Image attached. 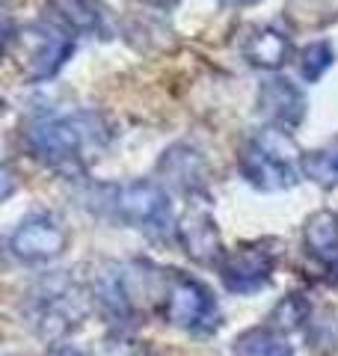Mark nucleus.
<instances>
[{
  "label": "nucleus",
  "instance_id": "nucleus-1",
  "mask_svg": "<svg viewBox=\"0 0 338 356\" xmlns=\"http://www.w3.org/2000/svg\"><path fill=\"white\" fill-rule=\"evenodd\" d=\"M24 140L33 158L48 163L56 172L74 175L92 154L107 146L110 131L98 113L77 110V113L33 119L24 131Z\"/></svg>",
  "mask_w": 338,
  "mask_h": 356
},
{
  "label": "nucleus",
  "instance_id": "nucleus-2",
  "mask_svg": "<svg viewBox=\"0 0 338 356\" xmlns=\"http://www.w3.org/2000/svg\"><path fill=\"white\" fill-rule=\"evenodd\" d=\"M241 175L255 191H291L300 181V158L285 131H261L241 149Z\"/></svg>",
  "mask_w": 338,
  "mask_h": 356
},
{
  "label": "nucleus",
  "instance_id": "nucleus-3",
  "mask_svg": "<svg viewBox=\"0 0 338 356\" xmlns=\"http://www.w3.org/2000/svg\"><path fill=\"white\" fill-rule=\"evenodd\" d=\"M161 315L193 336H211L220 327V306L214 294L182 270H161Z\"/></svg>",
  "mask_w": 338,
  "mask_h": 356
},
{
  "label": "nucleus",
  "instance_id": "nucleus-4",
  "mask_svg": "<svg viewBox=\"0 0 338 356\" xmlns=\"http://www.w3.org/2000/svg\"><path fill=\"white\" fill-rule=\"evenodd\" d=\"M104 205L113 211V217L128 222V226L145 232L154 238H166L178 229L172 202L161 184L154 181H128L119 187H110Z\"/></svg>",
  "mask_w": 338,
  "mask_h": 356
},
{
  "label": "nucleus",
  "instance_id": "nucleus-5",
  "mask_svg": "<svg viewBox=\"0 0 338 356\" xmlns=\"http://www.w3.org/2000/svg\"><path fill=\"white\" fill-rule=\"evenodd\" d=\"M6 51L9 57L18 60L21 72L30 81H48L74 54V39L60 27L36 21V24L21 27L18 36L6 33Z\"/></svg>",
  "mask_w": 338,
  "mask_h": 356
},
{
  "label": "nucleus",
  "instance_id": "nucleus-6",
  "mask_svg": "<svg viewBox=\"0 0 338 356\" xmlns=\"http://www.w3.org/2000/svg\"><path fill=\"white\" fill-rule=\"evenodd\" d=\"M86 315V300L69 276H51L30 294V318L42 339H60L72 332Z\"/></svg>",
  "mask_w": 338,
  "mask_h": 356
},
{
  "label": "nucleus",
  "instance_id": "nucleus-7",
  "mask_svg": "<svg viewBox=\"0 0 338 356\" xmlns=\"http://www.w3.org/2000/svg\"><path fill=\"white\" fill-rule=\"evenodd\" d=\"M276 250L273 241H250L234 250H223L217 273L223 285L234 294H255L273 280Z\"/></svg>",
  "mask_w": 338,
  "mask_h": 356
},
{
  "label": "nucleus",
  "instance_id": "nucleus-8",
  "mask_svg": "<svg viewBox=\"0 0 338 356\" xmlns=\"http://www.w3.org/2000/svg\"><path fill=\"white\" fill-rule=\"evenodd\" d=\"M65 247H69V232L48 211L24 217L18 222V229L9 235V252L27 264L54 261L56 255L65 252Z\"/></svg>",
  "mask_w": 338,
  "mask_h": 356
},
{
  "label": "nucleus",
  "instance_id": "nucleus-9",
  "mask_svg": "<svg viewBox=\"0 0 338 356\" xmlns=\"http://www.w3.org/2000/svg\"><path fill=\"white\" fill-rule=\"evenodd\" d=\"M258 116L276 131H294L306 116V95L288 77H270L258 89Z\"/></svg>",
  "mask_w": 338,
  "mask_h": 356
},
{
  "label": "nucleus",
  "instance_id": "nucleus-10",
  "mask_svg": "<svg viewBox=\"0 0 338 356\" xmlns=\"http://www.w3.org/2000/svg\"><path fill=\"white\" fill-rule=\"evenodd\" d=\"M175 235L182 241L184 252L193 261H202V264L220 261V255H223L220 232H217V222H214V217L208 211H187V217L178 222Z\"/></svg>",
  "mask_w": 338,
  "mask_h": 356
},
{
  "label": "nucleus",
  "instance_id": "nucleus-11",
  "mask_svg": "<svg viewBox=\"0 0 338 356\" xmlns=\"http://www.w3.org/2000/svg\"><path fill=\"white\" fill-rule=\"evenodd\" d=\"M303 241H306V252L326 273H338V217L332 211L312 214L303 229Z\"/></svg>",
  "mask_w": 338,
  "mask_h": 356
},
{
  "label": "nucleus",
  "instance_id": "nucleus-12",
  "mask_svg": "<svg viewBox=\"0 0 338 356\" xmlns=\"http://www.w3.org/2000/svg\"><path fill=\"white\" fill-rule=\"evenodd\" d=\"M95 300L101 312L110 318V324H131L134 318V300H131V282L119 267H107L95 280Z\"/></svg>",
  "mask_w": 338,
  "mask_h": 356
},
{
  "label": "nucleus",
  "instance_id": "nucleus-13",
  "mask_svg": "<svg viewBox=\"0 0 338 356\" xmlns=\"http://www.w3.org/2000/svg\"><path fill=\"white\" fill-rule=\"evenodd\" d=\"M243 57L258 69H279L291 57V36L279 27H261L246 39Z\"/></svg>",
  "mask_w": 338,
  "mask_h": 356
},
{
  "label": "nucleus",
  "instance_id": "nucleus-14",
  "mask_svg": "<svg viewBox=\"0 0 338 356\" xmlns=\"http://www.w3.org/2000/svg\"><path fill=\"white\" fill-rule=\"evenodd\" d=\"M51 9L74 33H89V36L107 33V15L98 0H51Z\"/></svg>",
  "mask_w": 338,
  "mask_h": 356
},
{
  "label": "nucleus",
  "instance_id": "nucleus-15",
  "mask_svg": "<svg viewBox=\"0 0 338 356\" xmlns=\"http://www.w3.org/2000/svg\"><path fill=\"white\" fill-rule=\"evenodd\" d=\"M234 356H294L285 332L276 327H252L234 339Z\"/></svg>",
  "mask_w": 338,
  "mask_h": 356
},
{
  "label": "nucleus",
  "instance_id": "nucleus-16",
  "mask_svg": "<svg viewBox=\"0 0 338 356\" xmlns=\"http://www.w3.org/2000/svg\"><path fill=\"white\" fill-rule=\"evenodd\" d=\"M300 172L306 175L309 181L323 187V191L335 187L338 184V137L321 149L300 154Z\"/></svg>",
  "mask_w": 338,
  "mask_h": 356
},
{
  "label": "nucleus",
  "instance_id": "nucleus-17",
  "mask_svg": "<svg viewBox=\"0 0 338 356\" xmlns=\"http://www.w3.org/2000/svg\"><path fill=\"white\" fill-rule=\"evenodd\" d=\"M161 170L169 175V181L178 184L182 191H193V187L202 184V158L187 146H172L169 152H163Z\"/></svg>",
  "mask_w": 338,
  "mask_h": 356
},
{
  "label": "nucleus",
  "instance_id": "nucleus-18",
  "mask_svg": "<svg viewBox=\"0 0 338 356\" xmlns=\"http://www.w3.org/2000/svg\"><path fill=\"white\" fill-rule=\"evenodd\" d=\"M306 336L321 353L338 350V309H321L318 315H312L306 324Z\"/></svg>",
  "mask_w": 338,
  "mask_h": 356
},
{
  "label": "nucleus",
  "instance_id": "nucleus-19",
  "mask_svg": "<svg viewBox=\"0 0 338 356\" xmlns=\"http://www.w3.org/2000/svg\"><path fill=\"white\" fill-rule=\"evenodd\" d=\"M332 65V48L330 42H312L306 51L300 54V74L306 77L309 83L321 81L323 72Z\"/></svg>",
  "mask_w": 338,
  "mask_h": 356
},
{
  "label": "nucleus",
  "instance_id": "nucleus-20",
  "mask_svg": "<svg viewBox=\"0 0 338 356\" xmlns=\"http://www.w3.org/2000/svg\"><path fill=\"white\" fill-rule=\"evenodd\" d=\"M48 356H86V353L77 350V348H72V344H63V348H54Z\"/></svg>",
  "mask_w": 338,
  "mask_h": 356
},
{
  "label": "nucleus",
  "instance_id": "nucleus-21",
  "mask_svg": "<svg viewBox=\"0 0 338 356\" xmlns=\"http://www.w3.org/2000/svg\"><path fill=\"white\" fill-rule=\"evenodd\" d=\"M137 3H143V6H157V9H169V6H175L178 0H137Z\"/></svg>",
  "mask_w": 338,
  "mask_h": 356
},
{
  "label": "nucleus",
  "instance_id": "nucleus-22",
  "mask_svg": "<svg viewBox=\"0 0 338 356\" xmlns=\"http://www.w3.org/2000/svg\"><path fill=\"white\" fill-rule=\"evenodd\" d=\"M225 6H252V3H258V0H223Z\"/></svg>",
  "mask_w": 338,
  "mask_h": 356
}]
</instances>
